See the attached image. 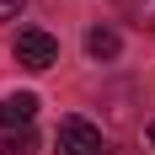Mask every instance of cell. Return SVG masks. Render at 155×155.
<instances>
[{
    "label": "cell",
    "instance_id": "cell-1",
    "mask_svg": "<svg viewBox=\"0 0 155 155\" xmlns=\"http://www.w3.org/2000/svg\"><path fill=\"white\" fill-rule=\"evenodd\" d=\"M54 155H107L102 128L86 123V118H64V123L54 128Z\"/></svg>",
    "mask_w": 155,
    "mask_h": 155
},
{
    "label": "cell",
    "instance_id": "cell-2",
    "mask_svg": "<svg viewBox=\"0 0 155 155\" xmlns=\"http://www.w3.org/2000/svg\"><path fill=\"white\" fill-rule=\"evenodd\" d=\"M16 64H21V70H54V64H59V43H54L43 27H21L16 32Z\"/></svg>",
    "mask_w": 155,
    "mask_h": 155
},
{
    "label": "cell",
    "instance_id": "cell-3",
    "mask_svg": "<svg viewBox=\"0 0 155 155\" xmlns=\"http://www.w3.org/2000/svg\"><path fill=\"white\" fill-rule=\"evenodd\" d=\"M32 112H38V96L32 91L0 96V128H32Z\"/></svg>",
    "mask_w": 155,
    "mask_h": 155
},
{
    "label": "cell",
    "instance_id": "cell-4",
    "mask_svg": "<svg viewBox=\"0 0 155 155\" xmlns=\"http://www.w3.org/2000/svg\"><path fill=\"white\" fill-rule=\"evenodd\" d=\"M118 48H123V38L112 27H91L86 32V54H91V59H118Z\"/></svg>",
    "mask_w": 155,
    "mask_h": 155
},
{
    "label": "cell",
    "instance_id": "cell-5",
    "mask_svg": "<svg viewBox=\"0 0 155 155\" xmlns=\"http://www.w3.org/2000/svg\"><path fill=\"white\" fill-rule=\"evenodd\" d=\"M123 16L139 32H155V0H123Z\"/></svg>",
    "mask_w": 155,
    "mask_h": 155
},
{
    "label": "cell",
    "instance_id": "cell-6",
    "mask_svg": "<svg viewBox=\"0 0 155 155\" xmlns=\"http://www.w3.org/2000/svg\"><path fill=\"white\" fill-rule=\"evenodd\" d=\"M21 5H27V0H0V21H11V16L21 11Z\"/></svg>",
    "mask_w": 155,
    "mask_h": 155
},
{
    "label": "cell",
    "instance_id": "cell-7",
    "mask_svg": "<svg viewBox=\"0 0 155 155\" xmlns=\"http://www.w3.org/2000/svg\"><path fill=\"white\" fill-rule=\"evenodd\" d=\"M150 144H155V123H150Z\"/></svg>",
    "mask_w": 155,
    "mask_h": 155
},
{
    "label": "cell",
    "instance_id": "cell-8",
    "mask_svg": "<svg viewBox=\"0 0 155 155\" xmlns=\"http://www.w3.org/2000/svg\"><path fill=\"white\" fill-rule=\"evenodd\" d=\"M107 155H128V150H107Z\"/></svg>",
    "mask_w": 155,
    "mask_h": 155
}]
</instances>
